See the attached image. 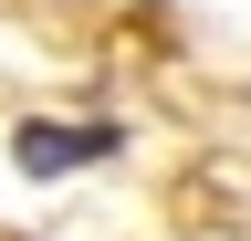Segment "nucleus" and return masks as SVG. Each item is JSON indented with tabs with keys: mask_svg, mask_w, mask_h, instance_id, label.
<instances>
[{
	"mask_svg": "<svg viewBox=\"0 0 251 241\" xmlns=\"http://www.w3.org/2000/svg\"><path fill=\"white\" fill-rule=\"evenodd\" d=\"M115 147H126L115 126H84V136H63V126H21L11 158H21L31 178H63V168H84V158H115Z\"/></svg>",
	"mask_w": 251,
	"mask_h": 241,
	"instance_id": "1",
	"label": "nucleus"
}]
</instances>
